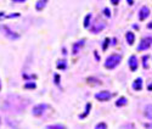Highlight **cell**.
Returning a JSON list of instances; mask_svg holds the SVG:
<instances>
[{"label": "cell", "instance_id": "cell-1", "mask_svg": "<svg viewBox=\"0 0 152 129\" xmlns=\"http://www.w3.org/2000/svg\"><path fill=\"white\" fill-rule=\"evenodd\" d=\"M122 61V56L119 54H112L111 56H108L105 61V67L108 69H113L114 67H117L119 65V62Z\"/></svg>", "mask_w": 152, "mask_h": 129}, {"label": "cell", "instance_id": "cell-2", "mask_svg": "<svg viewBox=\"0 0 152 129\" xmlns=\"http://www.w3.org/2000/svg\"><path fill=\"white\" fill-rule=\"evenodd\" d=\"M111 93L107 91V90H105V91H100V93H96L95 94V99L99 101H107L111 99Z\"/></svg>", "mask_w": 152, "mask_h": 129}, {"label": "cell", "instance_id": "cell-3", "mask_svg": "<svg viewBox=\"0 0 152 129\" xmlns=\"http://www.w3.org/2000/svg\"><path fill=\"white\" fill-rule=\"evenodd\" d=\"M46 108H48V105L39 104V105L33 107V114H34V116H40V114L44 113V111H46Z\"/></svg>", "mask_w": 152, "mask_h": 129}, {"label": "cell", "instance_id": "cell-4", "mask_svg": "<svg viewBox=\"0 0 152 129\" xmlns=\"http://www.w3.org/2000/svg\"><path fill=\"white\" fill-rule=\"evenodd\" d=\"M151 46V38L150 37H147V38H144V39L141 40V43H140V45L137 46V50H147L148 48Z\"/></svg>", "mask_w": 152, "mask_h": 129}, {"label": "cell", "instance_id": "cell-5", "mask_svg": "<svg viewBox=\"0 0 152 129\" xmlns=\"http://www.w3.org/2000/svg\"><path fill=\"white\" fill-rule=\"evenodd\" d=\"M0 28H1V31H4V32H5L6 37H9V38H11V39H17V38L20 37L18 34L15 33V32H12V31H11L9 27H6V26H1Z\"/></svg>", "mask_w": 152, "mask_h": 129}, {"label": "cell", "instance_id": "cell-6", "mask_svg": "<svg viewBox=\"0 0 152 129\" xmlns=\"http://www.w3.org/2000/svg\"><path fill=\"white\" fill-rule=\"evenodd\" d=\"M150 15V9L147 7V6H142L141 9H140V13H139V18L144 21L145 18H147Z\"/></svg>", "mask_w": 152, "mask_h": 129}, {"label": "cell", "instance_id": "cell-7", "mask_svg": "<svg viewBox=\"0 0 152 129\" xmlns=\"http://www.w3.org/2000/svg\"><path fill=\"white\" fill-rule=\"evenodd\" d=\"M129 67H130V69L133 72L136 71V68H137V57L135 55L130 56V59H129Z\"/></svg>", "mask_w": 152, "mask_h": 129}, {"label": "cell", "instance_id": "cell-8", "mask_svg": "<svg viewBox=\"0 0 152 129\" xmlns=\"http://www.w3.org/2000/svg\"><path fill=\"white\" fill-rule=\"evenodd\" d=\"M141 88H142V79L141 78L135 79L134 83H133V89L139 91V90H141Z\"/></svg>", "mask_w": 152, "mask_h": 129}, {"label": "cell", "instance_id": "cell-9", "mask_svg": "<svg viewBox=\"0 0 152 129\" xmlns=\"http://www.w3.org/2000/svg\"><path fill=\"white\" fill-rule=\"evenodd\" d=\"M125 38H127V41L129 45H133L134 44V40H135V34L131 33V32H128L125 34Z\"/></svg>", "mask_w": 152, "mask_h": 129}, {"label": "cell", "instance_id": "cell-10", "mask_svg": "<svg viewBox=\"0 0 152 129\" xmlns=\"http://www.w3.org/2000/svg\"><path fill=\"white\" fill-rule=\"evenodd\" d=\"M46 4H48V1H46V0H40V1H37V4H35V9H37V10H42V9H44V7L46 6Z\"/></svg>", "mask_w": 152, "mask_h": 129}, {"label": "cell", "instance_id": "cell-11", "mask_svg": "<svg viewBox=\"0 0 152 129\" xmlns=\"http://www.w3.org/2000/svg\"><path fill=\"white\" fill-rule=\"evenodd\" d=\"M83 45H84V40H80V41H78L77 44L73 45V54H77V52H78V50L80 49Z\"/></svg>", "mask_w": 152, "mask_h": 129}, {"label": "cell", "instance_id": "cell-12", "mask_svg": "<svg viewBox=\"0 0 152 129\" xmlns=\"http://www.w3.org/2000/svg\"><path fill=\"white\" fill-rule=\"evenodd\" d=\"M148 60H150V55H145V56L142 57V66H144V68H148L150 66H148Z\"/></svg>", "mask_w": 152, "mask_h": 129}, {"label": "cell", "instance_id": "cell-13", "mask_svg": "<svg viewBox=\"0 0 152 129\" xmlns=\"http://www.w3.org/2000/svg\"><path fill=\"white\" fill-rule=\"evenodd\" d=\"M90 108H91V104H89V102H88V104H87V108H85V112L81 113V114H80V118L87 117L88 114H89V111H90Z\"/></svg>", "mask_w": 152, "mask_h": 129}, {"label": "cell", "instance_id": "cell-14", "mask_svg": "<svg viewBox=\"0 0 152 129\" xmlns=\"http://www.w3.org/2000/svg\"><path fill=\"white\" fill-rule=\"evenodd\" d=\"M103 27H105V24H103V23H100L98 27H94V28L91 29V32L92 33H99L101 29H103Z\"/></svg>", "mask_w": 152, "mask_h": 129}, {"label": "cell", "instance_id": "cell-15", "mask_svg": "<svg viewBox=\"0 0 152 129\" xmlns=\"http://www.w3.org/2000/svg\"><path fill=\"white\" fill-rule=\"evenodd\" d=\"M90 18H91V15H90V13H88L87 17L84 18V27H85V28H88L89 24H90Z\"/></svg>", "mask_w": 152, "mask_h": 129}, {"label": "cell", "instance_id": "cell-16", "mask_svg": "<svg viewBox=\"0 0 152 129\" xmlns=\"http://www.w3.org/2000/svg\"><path fill=\"white\" fill-rule=\"evenodd\" d=\"M125 104H127V99H125V97H119V99L117 100V102H116L117 106H123Z\"/></svg>", "mask_w": 152, "mask_h": 129}, {"label": "cell", "instance_id": "cell-17", "mask_svg": "<svg viewBox=\"0 0 152 129\" xmlns=\"http://www.w3.org/2000/svg\"><path fill=\"white\" fill-rule=\"evenodd\" d=\"M95 129H107V124L103 123V122H101V123H99L96 127H95Z\"/></svg>", "mask_w": 152, "mask_h": 129}, {"label": "cell", "instance_id": "cell-18", "mask_svg": "<svg viewBox=\"0 0 152 129\" xmlns=\"http://www.w3.org/2000/svg\"><path fill=\"white\" fill-rule=\"evenodd\" d=\"M57 68H59V69H65L66 68V62L65 61H59V63H57Z\"/></svg>", "mask_w": 152, "mask_h": 129}, {"label": "cell", "instance_id": "cell-19", "mask_svg": "<svg viewBox=\"0 0 152 129\" xmlns=\"http://www.w3.org/2000/svg\"><path fill=\"white\" fill-rule=\"evenodd\" d=\"M37 85H35V83H26L24 84V88L26 89H34Z\"/></svg>", "mask_w": 152, "mask_h": 129}, {"label": "cell", "instance_id": "cell-20", "mask_svg": "<svg viewBox=\"0 0 152 129\" xmlns=\"http://www.w3.org/2000/svg\"><path fill=\"white\" fill-rule=\"evenodd\" d=\"M145 114L147 116V118H148V119H151V118H152V116H151V105H148V106H147L146 113H145Z\"/></svg>", "mask_w": 152, "mask_h": 129}, {"label": "cell", "instance_id": "cell-21", "mask_svg": "<svg viewBox=\"0 0 152 129\" xmlns=\"http://www.w3.org/2000/svg\"><path fill=\"white\" fill-rule=\"evenodd\" d=\"M46 129H66V128L63 125H59V124H57V125H49Z\"/></svg>", "mask_w": 152, "mask_h": 129}, {"label": "cell", "instance_id": "cell-22", "mask_svg": "<svg viewBox=\"0 0 152 129\" xmlns=\"http://www.w3.org/2000/svg\"><path fill=\"white\" fill-rule=\"evenodd\" d=\"M108 41H109L108 38L105 39V41H103V44H102V50H106V49H107V46H108Z\"/></svg>", "mask_w": 152, "mask_h": 129}, {"label": "cell", "instance_id": "cell-23", "mask_svg": "<svg viewBox=\"0 0 152 129\" xmlns=\"http://www.w3.org/2000/svg\"><path fill=\"white\" fill-rule=\"evenodd\" d=\"M103 15H106V17H111V11H109V9H105L103 10Z\"/></svg>", "mask_w": 152, "mask_h": 129}, {"label": "cell", "instance_id": "cell-24", "mask_svg": "<svg viewBox=\"0 0 152 129\" xmlns=\"http://www.w3.org/2000/svg\"><path fill=\"white\" fill-rule=\"evenodd\" d=\"M59 80H60V76H59V74H55V83L59 84V83H60Z\"/></svg>", "mask_w": 152, "mask_h": 129}, {"label": "cell", "instance_id": "cell-25", "mask_svg": "<svg viewBox=\"0 0 152 129\" xmlns=\"http://www.w3.org/2000/svg\"><path fill=\"white\" fill-rule=\"evenodd\" d=\"M118 3H119L118 0H112V4H114V5H118Z\"/></svg>", "mask_w": 152, "mask_h": 129}, {"label": "cell", "instance_id": "cell-26", "mask_svg": "<svg viewBox=\"0 0 152 129\" xmlns=\"http://www.w3.org/2000/svg\"><path fill=\"white\" fill-rule=\"evenodd\" d=\"M0 89H1V83H0Z\"/></svg>", "mask_w": 152, "mask_h": 129}]
</instances>
